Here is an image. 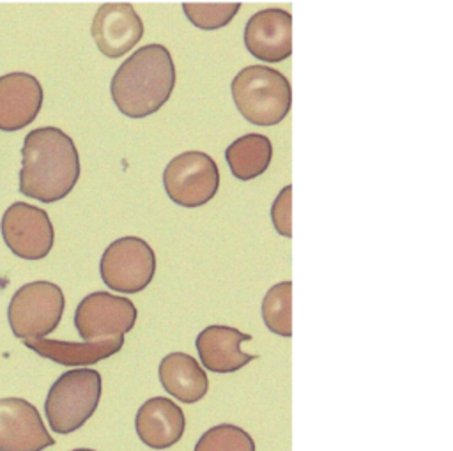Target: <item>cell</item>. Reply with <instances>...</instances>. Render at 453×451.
<instances>
[{"instance_id":"cell-1","label":"cell","mask_w":453,"mask_h":451,"mask_svg":"<svg viewBox=\"0 0 453 451\" xmlns=\"http://www.w3.org/2000/svg\"><path fill=\"white\" fill-rule=\"evenodd\" d=\"M80 177L74 141L58 127H37L21 147L19 193L53 203L71 193Z\"/></svg>"},{"instance_id":"cell-2","label":"cell","mask_w":453,"mask_h":451,"mask_svg":"<svg viewBox=\"0 0 453 451\" xmlns=\"http://www.w3.org/2000/svg\"><path fill=\"white\" fill-rule=\"evenodd\" d=\"M175 87V65L163 44H147L129 55L115 71L110 92L119 111L142 118L157 111Z\"/></svg>"},{"instance_id":"cell-3","label":"cell","mask_w":453,"mask_h":451,"mask_svg":"<svg viewBox=\"0 0 453 451\" xmlns=\"http://www.w3.org/2000/svg\"><path fill=\"white\" fill-rule=\"evenodd\" d=\"M234 104L253 126L280 124L292 104V90L285 74L267 65H248L230 83Z\"/></svg>"},{"instance_id":"cell-4","label":"cell","mask_w":453,"mask_h":451,"mask_svg":"<svg viewBox=\"0 0 453 451\" xmlns=\"http://www.w3.org/2000/svg\"><path fill=\"white\" fill-rule=\"evenodd\" d=\"M101 398V375L92 368L62 373L48 391L44 414L53 432L65 435L85 424Z\"/></svg>"},{"instance_id":"cell-5","label":"cell","mask_w":453,"mask_h":451,"mask_svg":"<svg viewBox=\"0 0 453 451\" xmlns=\"http://www.w3.org/2000/svg\"><path fill=\"white\" fill-rule=\"evenodd\" d=\"M62 288L51 281H32L11 297L7 317L11 331L21 341L53 333L64 313Z\"/></svg>"},{"instance_id":"cell-6","label":"cell","mask_w":453,"mask_h":451,"mask_svg":"<svg viewBox=\"0 0 453 451\" xmlns=\"http://www.w3.org/2000/svg\"><path fill=\"white\" fill-rule=\"evenodd\" d=\"M163 186L170 200L177 205L189 209L200 207L218 193L219 170L209 154L188 150L166 164Z\"/></svg>"},{"instance_id":"cell-7","label":"cell","mask_w":453,"mask_h":451,"mask_svg":"<svg viewBox=\"0 0 453 451\" xmlns=\"http://www.w3.org/2000/svg\"><path fill=\"white\" fill-rule=\"evenodd\" d=\"M99 272L108 288L120 294H136L152 281L156 255L143 239L120 237L104 249Z\"/></svg>"},{"instance_id":"cell-8","label":"cell","mask_w":453,"mask_h":451,"mask_svg":"<svg viewBox=\"0 0 453 451\" xmlns=\"http://www.w3.org/2000/svg\"><path fill=\"white\" fill-rule=\"evenodd\" d=\"M0 230L7 248L19 258L41 260L53 248L55 232L50 216L35 205L25 202L9 205L2 216Z\"/></svg>"},{"instance_id":"cell-9","label":"cell","mask_w":453,"mask_h":451,"mask_svg":"<svg viewBox=\"0 0 453 451\" xmlns=\"http://www.w3.org/2000/svg\"><path fill=\"white\" fill-rule=\"evenodd\" d=\"M134 322V304L127 297L110 292H92L85 295L74 311V325L83 341L124 336L133 329Z\"/></svg>"},{"instance_id":"cell-10","label":"cell","mask_w":453,"mask_h":451,"mask_svg":"<svg viewBox=\"0 0 453 451\" xmlns=\"http://www.w3.org/2000/svg\"><path fill=\"white\" fill-rule=\"evenodd\" d=\"M53 444L39 410L30 401L0 400V451H42Z\"/></svg>"},{"instance_id":"cell-11","label":"cell","mask_w":453,"mask_h":451,"mask_svg":"<svg viewBox=\"0 0 453 451\" xmlns=\"http://www.w3.org/2000/svg\"><path fill=\"white\" fill-rule=\"evenodd\" d=\"M90 34L99 51L108 58H119L143 35V23L131 4L111 2L103 4L90 25Z\"/></svg>"},{"instance_id":"cell-12","label":"cell","mask_w":453,"mask_h":451,"mask_svg":"<svg viewBox=\"0 0 453 451\" xmlns=\"http://www.w3.org/2000/svg\"><path fill=\"white\" fill-rule=\"evenodd\" d=\"M244 46L258 60L281 62L292 55V16L283 9L255 12L244 27Z\"/></svg>"},{"instance_id":"cell-13","label":"cell","mask_w":453,"mask_h":451,"mask_svg":"<svg viewBox=\"0 0 453 451\" xmlns=\"http://www.w3.org/2000/svg\"><path fill=\"white\" fill-rule=\"evenodd\" d=\"M42 87L28 73L0 76V131H18L32 124L42 106Z\"/></svg>"},{"instance_id":"cell-14","label":"cell","mask_w":453,"mask_h":451,"mask_svg":"<svg viewBox=\"0 0 453 451\" xmlns=\"http://www.w3.org/2000/svg\"><path fill=\"white\" fill-rule=\"evenodd\" d=\"M250 340V334L241 333L235 327L212 324L198 333L195 345L205 370L214 373H234L257 359V355L241 350V343Z\"/></svg>"},{"instance_id":"cell-15","label":"cell","mask_w":453,"mask_h":451,"mask_svg":"<svg viewBox=\"0 0 453 451\" xmlns=\"http://www.w3.org/2000/svg\"><path fill=\"white\" fill-rule=\"evenodd\" d=\"M140 440L152 449H166L177 444L186 430L182 409L165 396H154L142 403L134 417Z\"/></svg>"},{"instance_id":"cell-16","label":"cell","mask_w":453,"mask_h":451,"mask_svg":"<svg viewBox=\"0 0 453 451\" xmlns=\"http://www.w3.org/2000/svg\"><path fill=\"white\" fill-rule=\"evenodd\" d=\"M35 354L62 364V366H90L113 354L124 345V336L97 340V341H60L48 338H35L23 341Z\"/></svg>"},{"instance_id":"cell-17","label":"cell","mask_w":453,"mask_h":451,"mask_svg":"<svg viewBox=\"0 0 453 451\" xmlns=\"http://www.w3.org/2000/svg\"><path fill=\"white\" fill-rule=\"evenodd\" d=\"M163 389L182 403H196L209 391V378L198 361L186 352H170L159 363Z\"/></svg>"},{"instance_id":"cell-18","label":"cell","mask_w":453,"mask_h":451,"mask_svg":"<svg viewBox=\"0 0 453 451\" xmlns=\"http://www.w3.org/2000/svg\"><path fill=\"white\" fill-rule=\"evenodd\" d=\"M225 159L235 179L251 180L269 168L273 159L271 140L258 133H248L226 147Z\"/></svg>"},{"instance_id":"cell-19","label":"cell","mask_w":453,"mask_h":451,"mask_svg":"<svg viewBox=\"0 0 453 451\" xmlns=\"http://www.w3.org/2000/svg\"><path fill=\"white\" fill-rule=\"evenodd\" d=\"M262 320L265 327L281 336H292V281L273 285L262 299Z\"/></svg>"},{"instance_id":"cell-20","label":"cell","mask_w":453,"mask_h":451,"mask_svg":"<svg viewBox=\"0 0 453 451\" xmlns=\"http://www.w3.org/2000/svg\"><path fill=\"white\" fill-rule=\"evenodd\" d=\"M193 451H255V440L244 428L221 423L205 430Z\"/></svg>"},{"instance_id":"cell-21","label":"cell","mask_w":453,"mask_h":451,"mask_svg":"<svg viewBox=\"0 0 453 451\" xmlns=\"http://www.w3.org/2000/svg\"><path fill=\"white\" fill-rule=\"evenodd\" d=\"M186 18L200 30H218L226 27L237 11L239 2H184L182 4Z\"/></svg>"},{"instance_id":"cell-22","label":"cell","mask_w":453,"mask_h":451,"mask_svg":"<svg viewBox=\"0 0 453 451\" xmlns=\"http://www.w3.org/2000/svg\"><path fill=\"white\" fill-rule=\"evenodd\" d=\"M290 209H292V186H285L271 207V219L274 230L281 237H292V221H290Z\"/></svg>"},{"instance_id":"cell-23","label":"cell","mask_w":453,"mask_h":451,"mask_svg":"<svg viewBox=\"0 0 453 451\" xmlns=\"http://www.w3.org/2000/svg\"><path fill=\"white\" fill-rule=\"evenodd\" d=\"M73 451H94V449H87V447H78V449H73Z\"/></svg>"}]
</instances>
